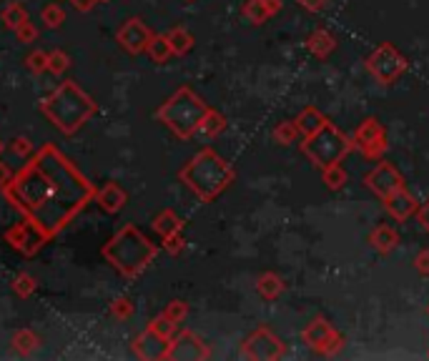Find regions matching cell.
Segmentation results:
<instances>
[{"label": "cell", "mask_w": 429, "mask_h": 361, "mask_svg": "<svg viewBox=\"0 0 429 361\" xmlns=\"http://www.w3.org/2000/svg\"><path fill=\"white\" fill-rule=\"evenodd\" d=\"M96 186L56 143H43L3 188V198L30 218L48 238H56L93 201Z\"/></svg>", "instance_id": "1"}, {"label": "cell", "mask_w": 429, "mask_h": 361, "mask_svg": "<svg viewBox=\"0 0 429 361\" xmlns=\"http://www.w3.org/2000/svg\"><path fill=\"white\" fill-rule=\"evenodd\" d=\"M38 111L63 136H76L98 113V103L76 81H63L56 90H50L38 103Z\"/></svg>", "instance_id": "2"}, {"label": "cell", "mask_w": 429, "mask_h": 361, "mask_svg": "<svg viewBox=\"0 0 429 361\" xmlns=\"http://www.w3.org/2000/svg\"><path fill=\"white\" fill-rule=\"evenodd\" d=\"M236 174L231 163L221 158L214 148H201L194 158L179 171V180L199 198L201 203H211L234 183Z\"/></svg>", "instance_id": "3"}, {"label": "cell", "mask_w": 429, "mask_h": 361, "mask_svg": "<svg viewBox=\"0 0 429 361\" xmlns=\"http://www.w3.org/2000/svg\"><path fill=\"white\" fill-rule=\"evenodd\" d=\"M101 256L111 269H116L126 278H139L153 258L159 256V246L151 243V238L143 236L141 229L133 223H126L123 229H118L101 249Z\"/></svg>", "instance_id": "4"}, {"label": "cell", "mask_w": 429, "mask_h": 361, "mask_svg": "<svg viewBox=\"0 0 429 361\" xmlns=\"http://www.w3.org/2000/svg\"><path fill=\"white\" fill-rule=\"evenodd\" d=\"M206 111H208L206 101H203L199 93H194L188 85H181L173 96H168L166 101L156 108L153 116H156V121H161V123L166 125L173 136L188 141L196 136L199 123H201V118L206 116Z\"/></svg>", "instance_id": "5"}, {"label": "cell", "mask_w": 429, "mask_h": 361, "mask_svg": "<svg viewBox=\"0 0 429 361\" xmlns=\"http://www.w3.org/2000/svg\"><path fill=\"white\" fill-rule=\"evenodd\" d=\"M354 143L346 138L344 133L326 121L319 131H314L312 136H304V143H301V151L312 158V163H317L319 168H329L341 163L346 153L352 151Z\"/></svg>", "instance_id": "6"}, {"label": "cell", "mask_w": 429, "mask_h": 361, "mask_svg": "<svg viewBox=\"0 0 429 361\" xmlns=\"http://www.w3.org/2000/svg\"><path fill=\"white\" fill-rule=\"evenodd\" d=\"M3 238H6V243L15 251V254H21V256H26V258L38 256L43 246L50 241V238L46 236V234L30 221V218H26V216H21V221L18 223L8 226Z\"/></svg>", "instance_id": "7"}, {"label": "cell", "mask_w": 429, "mask_h": 361, "mask_svg": "<svg viewBox=\"0 0 429 361\" xmlns=\"http://www.w3.org/2000/svg\"><path fill=\"white\" fill-rule=\"evenodd\" d=\"M241 356L251 361H274L284 356V341L266 327L251 331L241 344Z\"/></svg>", "instance_id": "8"}, {"label": "cell", "mask_w": 429, "mask_h": 361, "mask_svg": "<svg viewBox=\"0 0 429 361\" xmlns=\"http://www.w3.org/2000/svg\"><path fill=\"white\" fill-rule=\"evenodd\" d=\"M367 65H369V73H372L379 83L387 85V83H392V81H397V78L407 70V58L401 56L395 45L384 43V45H379V48L369 56Z\"/></svg>", "instance_id": "9"}, {"label": "cell", "mask_w": 429, "mask_h": 361, "mask_svg": "<svg viewBox=\"0 0 429 361\" xmlns=\"http://www.w3.org/2000/svg\"><path fill=\"white\" fill-rule=\"evenodd\" d=\"M301 336H304L306 347L319 351V354H337V351L344 347V336H341L324 316H317V319L309 321Z\"/></svg>", "instance_id": "10"}, {"label": "cell", "mask_w": 429, "mask_h": 361, "mask_svg": "<svg viewBox=\"0 0 429 361\" xmlns=\"http://www.w3.org/2000/svg\"><path fill=\"white\" fill-rule=\"evenodd\" d=\"M211 359V351H208L206 341L201 339L196 331H188V329H181V331L173 333V339L168 341V354L166 361H203Z\"/></svg>", "instance_id": "11"}, {"label": "cell", "mask_w": 429, "mask_h": 361, "mask_svg": "<svg viewBox=\"0 0 429 361\" xmlns=\"http://www.w3.org/2000/svg\"><path fill=\"white\" fill-rule=\"evenodd\" d=\"M151 35H153V30L148 28L141 18H128V21L118 28L116 41L128 56H141V53H146V48H148Z\"/></svg>", "instance_id": "12"}, {"label": "cell", "mask_w": 429, "mask_h": 361, "mask_svg": "<svg viewBox=\"0 0 429 361\" xmlns=\"http://www.w3.org/2000/svg\"><path fill=\"white\" fill-rule=\"evenodd\" d=\"M384 141H387L384 138V128L379 125V121L374 118H367L354 133V146L361 148L367 158H379L384 148H387Z\"/></svg>", "instance_id": "13"}, {"label": "cell", "mask_w": 429, "mask_h": 361, "mask_svg": "<svg viewBox=\"0 0 429 361\" xmlns=\"http://www.w3.org/2000/svg\"><path fill=\"white\" fill-rule=\"evenodd\" d=\"M168 341L171 339H163L161 333H156L153 329L146 327V331L133 339V347H131L133 356L141 361H166Z\"/></svg>", "instance_id": "14"}, {"label": "cell", "mask_w": 429, "mask_h": 361, "mask_svg": "<svg viewBox=\"0 0 429 361\" xmlns=\"http://www.w3.org/2000/svg\"><path fill=\"white\" fill-rule=\"evenodd\" d=\"M364 183H367L369 191L377 194L379 198H387L389 194H395V191H399V188L404 186L399 171H397L392 163H379L372 174L364 176Z\"/></svg>", "instance_id": "15"}, {"label": "cell", "mask_w": 429, "mask_h": 361, "mask_svg": "<svg viewBox=\"0 0 429 361\" xmlns=\"http://www.w3.org/2000/svg\"><path fill=\"white\" fill-rule=\"evenodd\" d=\"M93 201H96V206L103 211V214L116 216V214H121V211L126 209V203H128V194H126V188L121 186V183L108 180V183H103L101 188H96Z\"/></svg>", "instance_id": "16"}, {"label": "cell", "mask_w": 429, "mask_h": 361, "mask_svg": "<svg viewBox=\"0 0 429 361\" xmlns=\"http://www.w3.org/2000/svg\"><path fill=\"white\" fill-rule=\"evenodd\" d=\"M279 10H281V0H246L241 8V15L243 21L251 23V25H263Z\"/></svg>", "instance_id": "17"}, {"label": "cell", "mask_w": 429, "mask_h": 361, "mask_svg": "<svg viewBox=\"0 0 429 361\" xmlns=\"http://www.w3.org/2000/svg\"><path fill=\"white\" fill-rule=\"evenodd\" d=\"M384 211H387L392 218H397V221H404V218H409V216L417 211V203H415V198L404 191V186H401L399 191H395V194H389L387 198H384Z\"/></svg>", "instance_id": "18"}, {"label": "cell", "mask_w": 429, "mask_h": 361, "mask_svg": "<svg viewBox=\"0 0 429 361\" xmlns=\"http://www.w3.org/2000/svg\"><path fill=\"white\" fill-rule=\"evenodd\" d=\"M151 229L156 236L166 238L171 236V234H179V231H183V221L179 218V214L173 209H163L159 216H153L151 221Z\"/></svg>", "instance_id": "19"}, {"label": "cell", "mask_w": 429, "mask_h": 361, "mask_svg": "<svg viewBox=\"0 0 429 361\" xmlns=\"http://www.w3.org/2000/svg\"><path fill=\"white\" fill-rule=\"evenodd\" d=\"M284 289H286L284 278L279 276V274H274V271H266V274H261L257 278V291L266 301H277L284 293Z\"/></svg>", "instance_id": "20"}, {"label": "cell", "mask_w": 429, "mask_h": 361, "mask_svg": "<svg viewBox=\"0 0 429 361\" xmlns=\"http://www.w3.org/2000/svg\"><path fill=\"white\" fill-rule=\"evenodd\" d=\"M163 35H166L168 45H171L173 56H186V53H191V50H194L196 38L188 33L183 25H176V28H171L168 33H163Z\"/></svg>", "instance_id": "21"}, {"label": "cell", "mask_w": 429, "mask_h": 361, "mask_svg": "<svg viewBox=\"0 0 429 361\" xmlns=\"http://www.w3.org/2000/svg\"><path fill=\"white\" fill-rule=\"evenodd\" d=\"M223 128H226V116L219 113V111H214V108H208L206 116L201 118L196 136H203V138H216V136H221L223 133Z\"/></svg>", "instance_id": "22"}, {"label": "cell", "mask_w": 429, "mask_h": 361, "mask_svg": "<svg viewBox=\"0 0 429 361\" xmlns=\"http://www.w3.org/2000/svg\"><path fill=\"white\" fill-rule=\"evenodd\" d=\"M10 347H13L15 354L28 356L41 347V336H38L33 329H18V331L13 333V339H10Z\"/></svg>", "instance_id": "23"}, {"label": "cell", "mask_w": 429, "mask_h": 361, "mask_svg": "<svg viewBox=\"0 0 429 361\" xmlns=\"http://www.w3.org/2000/svg\"><path fill=\"white\" fill-rule=\"evenodd\" d=\"M306 48L312 50L314 56L326 58L334 48H337V41H334V35L326 33V30H314V33L306 38Z\"/></svg>", "instance_id": "24"}, {"label": "cell", "mask_w": 429, "mask_h": 361, "mask_svg": "<svg viewBox=\"0 0 429 361\" xmlns=\"http://www.w3.org/2000/svg\"><path fill=\"white\" fill-rule=\"evenodd\" d=\"M294 123H297V128H299V133H301V136H312L314 131H319V128L326 123V118L321 116V111H319V108H304V111L297 116V121H294Z\"/></svg>", "instance_id": "25"}, {"label": "cell", "mask_w": 429, "mask_h": 361, "mask_svg": "<svg viewBox=\"0 0 429 361\" xmlns=\"http://www.w3.org/2000/svg\"><path fill=\"white\" fill-rule=\"evenodd\" d=\"M146 56L151 58L153 63H159V65H163V63L168 61V58L173 56L171 45H168L166 35H151V41H148V48H146Z\"/></svg>", "instance_id": "26"}, {"label": "cell", "mask_w": 429, "mask_h": 361, "mask_svg": "<svg viewBox=\"0 0 429 361\" xmlns=\"http://www.w3.org/2000/svg\"><path fill=\"white\" fill-rule=\"evenodd\" d=\"M369 241H372V246L379 251V254H389V251L397 246V241H399V238H397V234L389 229V226H377V229H374V234L369 236Z\"/></svg>", "instance_id": "27"}, {"label": "cell", "mask_w": 429, "mask_h": 361, "mask_svg": "<svg viewBox=\"0 0 429 361\" xmlns=\"http://www.w3.org/2000/svg\"><path fill=\"white\" fill-rule=\"evenodd\" d=\"M26 21H30L28 18V10H26V6H21V3H13V6H8L6 10H3V25H6L8 30H18Z\"/></svg>", "instance_id": "28"}, {"label": "cell", "mask_w": 429, "mask_h": 361, "mask_svg": "<svg viewBox=\"0 0 429 361\" xmlns=\"http://www.w3.org/2000/svg\"><path fill=\"white\" fill-rule=\"evenodd\" d=\"M66 18H68V15H66V10H63V8L58 6V3H50V6H46L41 10L43 25H46V28H50V30H58V28H61L63 23H66Z\"/></svg>", "instance_id": "29"}, {"label": "cell", "mask_w": 429, "mask_h": 361, "mask_svg": "<svg viewBox=\"0 0 429 361\" xmlns=\"http://www.w3.org/2000/svg\"><path fill=\"white\" fill-rule=\"evenodd\" d=\"M35 289H38V278H35L33 274L21 271V274L13 278V291H15V296H21V299H30L35 293Z\"/></svg>", "instance_id": "30"}, {"label": "cell", "mask_w": 429, "mask_h": 361, "mask_svg": "<svg viewBox=\"0 0 429 361\" xmlns=\"http://www.w3.org/2000/svg\"><path fill=\"white\" fill-rule=\"evenodd\" d=\"M188 311H191V309H188L186 301H183V299H173V301H168L166 309H163L161 313H163L166 319H171L176 327H181V324L188 319Z\"/></svg>", "instance_id": "31"}, {"label": "cell", "mask_w": 429, "mask_h": 361, "mask_svg": "<svg viewBox=\"0 0 429 361\" xmlns=\"http://www.w3.org/2000/svg\"><path fill=\"white\" fill-rule=\"evenodd\" d=\"M274 141H277L279 146H289V143H294L297 141V136H299V128H297V123L294 121H281V123L274 128Z\"/></svg>", "instance_id": "32"}, {"label": "cell", "mask_w": 429, "mask_h": 361, "mask_svg": "<svg viewBox=\"0 0 429 361\" xmlns=\"http://www.w3.org/2000/svg\"><path fill=\"white\" fill-rule=\"evenodd\" d=\"M68 68H70V56L66 53V50H61V48L48 50V73H53V76H63Z\"/></svg>", "instance_id": "33"}, {"label": "cell", "mask_w": 429, "mask_h": 361, "mask_svg": "<svg viewBox=\"0 0 429 361\" xmlns=\"http://www.w3.org/2000/svg\"><path fill=\"white\" fill-rule=\"evenodd\" d=\"M136 313V304H133L128 296H118V299H113L111 304V316L118 321H128Z\"/></svg>", "instance_id": "34"}, {"label": "cell", "mask_w": 429, "mask_h": 361, "mask_svg": "<svg viewBox=\"0 0 429 361\" xmlns=\"http://www.w3.org/2000/svg\"><path fill=\"white\" fill-rule=\"evenodd\" d=\"M26 68H28L33 76L46 73V70H48V53H46V50H33V53H28V56H26Z\"/></svg>", "instance_id": "35"}, {"label": "cell", "mask_w": 429, "mask_h": 361, "mask_svg": "<svg viewBox=\"0 0 429 361\" xmlns=\"http://www.w3.org/2000/svg\"><path fill=\"white\" fill-rule=\"evenodd\" d=\"M10 153H13L15 158L26 161L35 153V143L28 136H18V138H13V143H10Z\"/></svg>", "instance_id": "36"}, {"label": "cell", "mask_w": 429, "mask_h": 361, "mask_svg": "<svg viewBox=\"0 0 429 361\" xmlns=\"http://www.w3.org/2000/svg\"><path fill=\"white\" fill-rule=\"evenodd\" d=\"M148 329H153V331H156V333H161L163 339H173V333L179 331V327H176V324H173L171 319H166L163 313H159L156 319H151V324H148Z\"/></svg>", "instance_id": "37"}, {"label": "cell", "mask_w": 429, "mask_h": 361, "mask_svg": "<svg viewBox=\"0 0 429 361\" xmlns=\"http://www.w3.org/2000/svg\"><path fill=\"white\" fill-rule=\"evenodd\" d=\"M324 183L332 191H339L341 186L346 183V174H344V168L337 163V166H329V168H324Z\"/></svg>", "instance_id": "38"}, {"label": "cell", "mask_w": 429, "mask_h": 361, "mask_svg": "<svg viewBox=\"0 0 429 361\" xmlns=\"http://www.w3.org/2000/svg\"><path fill=\"white\" fill-rule=\"evenodd\" d=\"M161 246H163V251H166L168 256H179L181 251H183V246H186V238H183V231H179V234H171V236L161 238Z\"/></svg>", "instance_id": "39"}, {"label": "cell", "mask_w": 429, "mask_h": 361, "mask_svg": "<svg viewBox=\"0 0 429 361\" xmlns=\"http://www.w3.org/2000/svg\"><path fill=\"white\" fill-rule=\"evenodd\" d=\"M15 38H18V43H23V45H30V43L38 41V28H35V23L26 21L21 25V28L15 30Z\"/></svg>", "instance_id": "40"}, {"label": "cell", "mask_w": 429, "mask_h": 361, "mask_svg": "<svg viewBox=\"0 0 429 361\" xmlns=\"http://www.w3.org/2000/svg\"><path fill=\"white\" fill-rule=\"evenodd\" d=\"M415 266L419 274H424V276H429V251H419L415 258Z\"/></svg>", "instance_id": "41"}, {"label": "cell", "mask_w": 429, "mask_h": 361, "mask_svg": "<svg viewBox=\"0 0 429 361\" xmlns=\"http://www.w3.org/2000/svg\"><path fill=\"white\" fill-rule=\"evenodd\" d=\"M70 3H73V8H76L78 13H90L101 0H70Z\"/></svg>", "instance_id": "42"}, {"label": "cell", "mask_w": 429, "mask_h": 361, "mask_svg": "<svg viewBox=\"0 0 429 361\" xmlns=\"http://www.w3.org/2000/svg\"><path fill=\"white\" fill-rule=\"evenodd\" d=\"M10 180H13V171H10V166H8V163H3V161H0V191H3V188L10 183Z\"/></svg>", "instance_id": "43"}, {"label": "cell", "mask_w": 429, "mask_h": 361, "mask_svg": "<svg viewBox=\"0 0 429 361\" xmlns=\"http://www.w3.org/2000/svg\"><path fill=\"white\" fill-rule=\"evenodd\" d=\"M417 216H419V223L424 226V231H429V198L417 209Z\"/></svg>", "instance_id": "44"}, {"label": "cell", "mask_w": 429, "mask_h": 361, "mask_svg": "<svg viewBox=\"0 0 429 361\" xmlns=\"http://www.w3.org/2000/svg\"><path fill=\"white\" fill-rule=\"evenodd\" d=\"M299 3H301L306 10H314V13H317V10H321V8L326 6V0H299Z\"/></svg>", "instance_id": "45"}, {"label": "cell", "mask_w": 429, "mask_h": 361, "mask_svg": "<svg viewBox=\"0 0 429 361\" xmlns=\"http://www.w3.org/2000/svg\"><path fill=\"white\" fill-rule=\"evenodd\" d=\"M3 151H6V143H3V141H0V156H3Z\"/></svg>", "instance_id": "46"}, {"label": "cell", "mask_w": 429, "mask_h": 361, "mask_svg": "<svg viewBox=\"0 0 429 361\" xmlns=\"http://www.w3.org/2000/svg\"><path fill=\"white\" fill-rule=\"evenodd\" d=\"M186 3H196V0H186Z\"/></svg>", "instance_id": "47"}, {"label": "cell", "mask_w": 429, "mask_h": 361, "mask_svg": "<svg viewBox=\"0 0 429 361\" xmlns=\"http://www.w3.org/2000/svg\"><path fill=\"white\" fill-rule=\"evenodd\" d=\"M101 3H106V0H101Z\"/></svg>", "instance_id": "48"}, {"label": "cell", "mask_w": 429, "mask_h": 361, "mask_svg": "<svg viewBox=\"0 0 429 361\" xmlns=\"http://www.w3.org/2000/svg\"><path fill=\"white\" fill-rule=\"evenodd\" d=\"M427 356H429V354H427Z\"/></svg>", "instance_id": "49"}]
</instances>
